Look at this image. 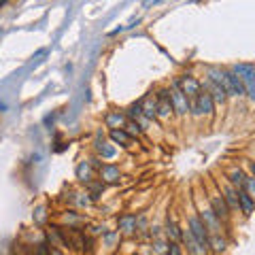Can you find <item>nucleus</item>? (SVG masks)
Segmentation results:
<instances>
[{
	"label": "nucleus",
	"mask_w": 255,
	"mask_h": 255,
	"mask_svg": "<svg viewBox=\"0 0 255 255\" xmlns=\"http://www.w3.org/2000/svg\"><path fill=\"white\" fill-rule=\"evenodd\" d=\"M124 130L128 132V136H130V138H140V136H142V130H140V126H138L136 122H130V119H128V122H126Z\"/></svg>",
	"instance_id": "nucleus-25"
},
{
	"label": "nucleus",
	"mask_w": 255,
	"mask_h": 255,
	"mask_svg": "<svg viewBox=\"0 0 255 255\" xmlns=\"http://www.w3.org/2000/svg\"><path fill=\"white\" fill-rule=\"evenodd\" d=\"M124 113L130 122H138V119L142 117V102H134V105L128 107V111H124Z\"/></svg>",
	"instance_id": "nucleus-23"
},
{
	"label": "nucleus",
	"mask_w": 255,
	"mask_h": 255,
	"mask_svg": "<svg viewBox=\"0 0 255 255\" xmlns=\"http://www.w3.org/2000/svg\"><path fill=\"white\" fill-rule=\"evenodd\" d=\"M142 115H145L149 122H153V119L157 117V102H155V98H145L142 100Z\"/></svg>",
	"instance_id": "nucleus-20"
},
{
	"label": "nucleus",
	"mask_w": 255,
	"mask_h": 255,
	"mask_svg": "<svg viewBox=\"0 0 255 255\" xmlns=\"http://www.w3.org/2000/svg\"><path fill=\"white\" fill-rule=\"evenodd\" d=\"M181 243L185 245V249L189 255H209V251H204L200 245H198V241L194 236H191V232L187 228H183V234H181Z\"/></svg>",
	"instance_id": "nucleus-9"
},
{
	"label": "nucleus",
	"mask_w": 255,
	"mask_h": 255,
	"mask_svg": "<svg viewBox=\"0 0 255 255\" xmlns=\"http://www.w3.org/2000/svg\"><path fill=\"white\" fill-rule=\"evenodd\" d=\"M234 70V75L241 79V83L245 87V96H249L251 100H255V66L253 64H234L232 66Z\"/></svg>",
	"instance_id": "nucleus-1"
},
{
	"label": "nucleus",
	"mask_w": 255,
	"mask_h": 255,
	"mask_svg": "<svg viewBox=\"0 0 255 255\" xmlns=\"http://www.w3.org/2000/svg\"><path fill=\"white\" fill-rule=\"evenodd\" d=\"M77 179L81 183H92V164L90 162H81L77 166Z\"/></svg>",
	"instance_id": "nucleus-22"
},
{
	"label": "nucleus",
	"mask_w": 255,
	"mask_h": 255,
	"mask_svg": "<svg viewBox=\"0 0 255 255\" xmlns=\"http://www.w3.org/2000/svg\"><path fill=\"white\" fill-rule=\"evenodd\" d=\"M200 219H202V223L206 226V230H209V234H221V221H219V217L215 215L213 211H211V206H206V209H200Z\"/></svg>",
	"instance_id": "nucleus-8"
},
{
	"label": "nucleus",
	"mask_w": 255,
	"mask_h": 255,
	"mask_svg": "<svg viewBox=\"0 0 255 255\" xmlns=\"http://www.w3.org/2000/svg\"><path fill=\"white\" fill-rule=\"evenodd\" d=\"M168 255H181V245L179 243H168Z\"/></svg>",
	"instance_id": "nucleus-30"
},
{
	"label": "nucleus",
	"mask_w": 255,
	"mask_h": 255,
	"mask_svg": "<svg viewBox=\"0 0 255 255\" xmlns=\"http://www.w3.org/2000/svg\"><path fill=\"white\" fill-rule=\"evenodd\" d=\"M81 221H83V217H79V215L73 213V211H66V215H64V223H68V230H70V226L81 223Z\"/></svg>",
	"instance_id": "nucleus-27"
},
{
	"label": "nucleus",
	"mask_w": 255,
	"mask_h": 255,
	"mask_svg": "<svg viewBox=\"0 0 255 255\" xmlns=\"http://www.w3.org/2000/svg\"><path fill=\"white\" fill-rule=\"evenodd\" d=\"M128 122V117L124 111H113V113H109L105 117V124L111 128V130H124V126Z\"/></svg>",
	"instance_id": "nucleus-15"
},
{
	"label": "nucleus",
	"mask_w": 255,
	"mask_h": 255,
	"mask_svg": "<svg viewBox=\"0 0 255 255\" xmlns=\"http://www.w3.org/2000/svg\"><path fill=\"white\" fill-rule=\"evenodd\" d=\"M136 221L138 217L134 213H126L119 217V230L117 232H124V234H134L136 232Z\"/></svg>",
	"instance_id": "nucleus-13"
},
{
	"label": "nucleus",
	"mask_w": 255,
	"mask_h": 255,
	"mask_svg": "<svg viewBox=\"0 0 255 255\" xmlns=\"http://www.w3.org/2000/svg\"><path fill=\"white\" fill-rule=\"evenodd\" d=\"M226 247H228V241L221 234H211V238H209V251L223 253V251H226Z\"/></svg>",
	"instance_id": "nucleus-19"
},
{
	"label": "nucleus",
	"mask_w": 255,
	"mask_h": 255,
	"mask_svg": "<svg viewBox=\"0 0 255 255\" xmlns=\"http://www.w3.org/2000/svg\"><path fill=\"white\" fill-rule=\"evenodd\" d=\"M196 105H198V111H200V117L202 115H213L215 113V102H213V98H211V94L206 92V90H202L200 92V96L196 98Z\"/></svg>",
	"instance_id": "nucleus-11"
},
{
	"label": "nucleus",
	"mask_w": 255,
	"mask_h": 255,
	"mask_svg": "<svg viewBox=\"0 0 255 255\" xmlns=\"http://www.w3.org/2000/svg\"><path fill=\"white\" fill-rule=\"evenodd\" d=\"M49 255H64V253L58 249V247H49Z\"/></svg>",
	"instance_id": "nucleus-32"
},
{
	"label": "nucleus",
	"mask_w": 255,
	"mask_h": 255,
	"mask_svg": "<svg viewBox=\"0 0 255 255\" xmlns=\"http://www.w3.org/2000/svg\"><path fill=\"white\" fill-rule=\"evenodd\" d=\"M221 194H223V198H226V204H228L230 211H241V206H238V189L234 185H230V183L223 185Z\"/></svg>",
	"instance_id": "nucleus-14"
},
{
	"label": "nucleus",
	"mask_w": 255,
	"mask_h": 255,
	"mask_svg": "<svg viewBox=\"0 0 255 255\" xmlns=\"http://www.w3.org/2000/svg\"><path fill=\"white\" fill-rule=\"evenodd\" d=\"M96 149H98V155L100 157H105V159H111V157H115V147H111L105 142V138L96 142Z\"/></svg>",
	"instance_id": "nucleus-24"
},
{
	"label": "nucleus",
	"mask_w": 255,
	"mask_h": 255,
	"mask_svg": "<svg viewBox=\"0 0 255 255\" xmlns=\"http://www.w3.org/2000/svg\"><path fill=\"white\" fill-rule=\"evenodd\" d=\"M36 255H49V245H47V243H41V245H38Z\"/></svg>",
	"instance_id": "nucleus-31"
},
{
	"label": "nucleus",
	"mask_w": 255,
	"mask_h": 255,
	"mask_svg": "<svg viewBox=\"0 0 255 255\" xmlns=\"http://www.w3.org/2000/svg\"><path fill=\"white\" fill-rule=\"evenodd\" d=\"M153 249L159 253V255H168V243H162V241H155Z\"/></svg>",
	"instance_id": "nucleus-29"
},
{
	"label": "nucleus",
	"mask_w": 255,
	"mask_h": 255,
	"mask_svg": "<svg viewBox=\"0 0 255 255\" xmlns=\"http://www.w3.org/2000/svg\"><path fill=\"white\" fill-rule=\"evenodd\" d=\"M155 102H157V117H159V119H170V117L174 115L172 102H170V90H166V87L157 90Z\"/></svg>",
	"instance_id": "nucleus-6"
},
{
	"label": "nucleus",
	"mask_w": 255,
	"mask_h": 255,
	"mask_svg": "<svg viewBox=\"0 0 255 255\" xmlns=\"http://www.w3.org/2000/svg\"><path fill=\"white\" fill-rule=\"evenodd\" d=\"M238 206H241V213L245 215H251L255 211V200L245 189H238Z\"/></svg>",
	"instance_id": "nucleus-17"
},
{
	"label": "nucleus",
	"mask_w": 255,
	"mask_h": 255,
	"mask_svg": "<svg viewBox=\"0 0 255 255\" xmlns=\"http://www.w3.org/2000/svg\"><path fill=\"white\" fill-rule=\"evenodd\" d=\"M249 168H251V172H253V177H255V162H249Z\"/></svg>",
	"instance_id": "nucleus-33"
},
{
	"label": "nucleus",
	"mask_w": 255,
	"mask_h": 255,
	"mask_svg": "<svg viewBox=\"0 0 255 255\" xmlns=\"http://www.w3.org/2000/svg\"><path fill=\"white\" fill-rule=\"evenodd\" d=\"M166 236H168V243H181V234H183V228L179 226L177 221H174L172 217L166 219Z\"/></svg>",
	"instance_id": "nucleus-16"
},
{
	"label": "nucleus",
	"mask_w": 255,
	"mask_h": 255,
	"mask_svg": "<svg viewBox=\"0 0 255 255\" xmlns=\"http://www.w3.org/2000/svg\"><path fill=\"white\" fill-rule=\"evenodd\" d=\"M228 181H230V185H234L236 189H245L247 174H245L241 168H234V170H230V174H228Z\"/></svg>",
	"instance_id": "nucleus-18"
},
{
	"label": "nucleus",
	"mask_w": 255,
	"mask_h": 255,
	"mask_svg": "<svg viewBox=\"0 0 255 255\" xmlns=\"http://www.w3.org/2000/svg\"><path fill=\"white\" fill-rule=\"evenodd\" d=\"M202 90H206V92L211 94V98H213L215 105H223V102L228 100V94H226V90H223V85H219V83L206 81V83L202 85Z\"/></svg>",
	"instance_id": "nucleus-12"
},
{
	"label": "nucleus",
	"mask_w": 255,
	"mask_h": 255,
	"mask_svg": "<svg viewBox=\"0 0 255 255\" xmlns=\"http://www.w3.org/2000/svg\"><path fill=\"white\" fill-rule=\"evenodd\" d=\"M102 191H105V183H102V181L90 183V196H92V200H98V198L102 196Z\"/></svg>",
	"instance_id": "nucleus-26"
},
{
	"label": "nucleus",
	"mask_w": 255,
	"mask_h": 255,
	"mask_svg": "<svg viewBox=\"0 0 255 255\" xmlns=\"http://www.w3.org/2000/svg\"><path fill=\"white\" fill-rule=\"evenodd\" d=\"M170 102H172V111H174V115H187L189 113V100H187V96L183 94L181 90V79H174L172 81V87H170Z\"/></svg>",
	"instance_id": "nucleus-3"
},
{
	"label": "nucleus",
	"mask_w": 255,
	"mask_h": 255,
	"mask_svg": "<svg viewBox=\"0 0 255 255\" xmlns=\"http://www.w3.org/2000/svg\"><path fill=\"white\" fill-rule=\"evenodd\" d=\"M181 90H183V94L187 96L189 102H194L202 92V83L198 81L196 77H191V75H183L181 77Z\"/></svg>",
	"instance_id": "nucleus-7"
},
{
	"label": "nucleus",
	"mask_w": 255,
	"mask_h": 255,
	"mask_svg": "<svg viewBox=\"0 0 255 255\" xmlns=\"http://www.w3.org/2000/svg\"><path fill=\"white\" fill-rule=\"evenodd\" d=\"M223 90H226L228 96H232V98H241V96H245V87L241 83V79L234 75L232 68L230 70L223 68Z\"/></svg>",
	"instance_id": "nucleus-5"
},
{
	"label": "nucleus",
	"mask_w": 255,
	"mask_h": 255,
	"mask_svg": "<svg viewBox=\"0 0 255 255\" xmlns=\"http://www.w3.org/2000/svg\"><path fill=\"white\" fill-rule=\"evenodd\" d=\"M245 191L247 194H249L253 200H255V177H249V174H247V183H245Z\"/></svg>",
	"instance_id": "nucleus-28"
},
{
	"label": "nucleus",
	"mask_w": 255,
	"mask_h": 255,
	"mask_svg": "<svg viewBox=\"0 0 255 255\" xmlns=\"http://www.w3.org/2000/svg\"><path fill=\"white\" fill-rule=\"evenodd\" d=\"M109 136L115 145H122V147H130V142H132V138L128 136L126 130H109Z\"/></svg>",
	"instance_id": "nucleus-21"
},
{
	"label": "nucleus",
	"mask_w": 255,
	"mask_h": 255,
	"mask_svg": "<svg viewBox=\"0 0 255 255\" xmlns=\"http://www.w3.org/2000/svg\"><path fill=\"white\" fill-rule=\"evenodd\" d=\"M187 230L191 232V236L198 241V245L202 247L204 251H209V238H211V234H209V230H206V226L202 223V219H200V215H189V219H187Z\"/></svg>",
	"instance_id": "nucleus-2"
},
{
	"label": "nucleus",
	"mask_w": 255,
	"mask_h": 255,
	"mask_svg": "<svg viewBox=\"0 0 255 255\" xmlns=\"http://www.w3.org/2000/svg\"><path fill=\"white\" fill-rule=\"evenodd\" d=\"M209 206H211V211L219 217L221 223H228L230 217H232V211L228 209L226 198H223L221 191H211V194H209Z\"/></svg>",
	"instance_id": "nucleus-4"
},
{
	"label": "nucleus",
	"mask_w": 255,
	"mask_h": 255,
	"mask_svg": "<svg viewBox=\"0 0 255 255\" xmlns=\"http://www.w3.org/2000/svg\"><path fill=\"white\" fill-rule=\"evenodd\" d=\"M98 174L105 185L107 183H119V179H122V170H119V166H115V164H105L98 170Z\"/></svg>",
	"instance_id": "nucleus-10"
}]
</instances>
